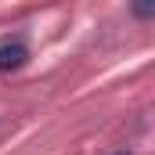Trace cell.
I'll return each instance as SVG.
<instances>
[{"label":"cell","instance_id":"cell-1","mask_svg":"<svg viewBox=\"0 0 155 155\" xmlns=\"http://www.w3.org/2000/svg\"><path fill=\"white\" fill-rule=\"evenodd\" d=\"M29 61V47L22 40H4L0 43V72H11V69H22Z\"/></svg>","mask_w":155,"mask_h":155},{"label":"cell","instance_id":"cell-2","mask_svg":"<svg viewBox=\"0 0 155 155\" xmlns=\"http://www.w3.org/2000/svg\"><path fill=\"white\" fill-rule=\"evenodd\" d=\"M116 155H130V152H116Z\"/></svg>","mask_w":155,"mask_h":155}]
</instances>
